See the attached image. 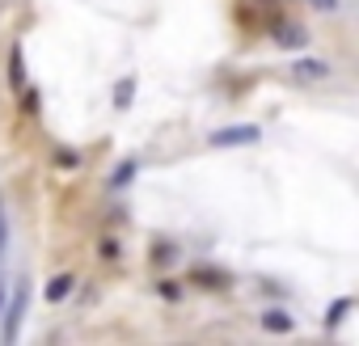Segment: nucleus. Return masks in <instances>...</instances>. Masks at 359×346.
<instances>
[{
	"label": "nucleus",
	"mask_w": 359,
	"mask_h": 346,
	"mask_svg": "<svg viewBox=\"0 0 359 346\" xmlns=\"http://www.w3.org/2000/svg\"><path fill=\"white\" fill-rule=\"evenodd\" d=\"M68 291H72V275H55V279L47 283V300H51V304H60Z\"/></svg>",
	"instance_id": "4"
},
{
	"label": "nucleus",
	"mask_w": 359,
	"mask_h": 346,
	"mask_svg": "<svg viewBox=\"0 0 359 346\" xmlns=\"http://www.w3.org/2000/svg\"><path fill=\"white\" fill-rule=\"evenodd\" d=\"M292 76H300V81H325V76H330V64H321V60H300V64H292Z\"/></svg>",
	"instance_id": "3"
},
{
	"label": "nucleus",
	"mask_w": 359,
	"mask_h": 346,
	"mask_svg": "<svg viewBox=\"0 0 359 346\" xmlns=\"http://www.w3.org/2000/svg\"><path fill=\"white\" fill-rule=\"evenodd\" d=\"M18 312H26V283H22V291H18V300H13V312H9V325H5V342L18 338Z\"/></svg>",
	"instance_id": "5"
},
{
	"label": "nucleus",
	"mask_w": 359,
	"mask_h": 346,
	"mask_svg": "<svg viewBox=\"0 0 359 346\" xmlns=\"http://www.w3.org/2000/svg\"><path fill=\"white\" fill-rule=\"evenodd\" d=\"M9 72H13V85L26 81V76H22V55H18V51H13V60H9Z\"/></svg>",
	"instance_id": "8"
},
{
	"label": "nucleus",
	"mask_w": 359,
	"mask_h": 346,
	"mask_svg": "<svg viewBox=\"0 0 359 346\" xmlns=\"http://www.w3.org/2000/svg\"><path fill=\"white\" fill-rule=\"evenodd\" d=\"M262 329H266V333H292V329H296V321H292V312L271 308V312H262Z\"/></svg>",
	"instance_id": "2"
},
{
	"label": "nucleus",
	"mask_w": 359,
	"mask_h": 346,
	"mask_svg": "<svg viewBox=\"0 0 359 346\" xmlns=\"http://www.w3.org/2000/svg\"><path fill=\"white\" fill-rule=\"evenodd\" d=\"M275 39H279V47H304V30L300 26H279Z\"/></svg>",
	"instance_id": "6"
},
{
	"label": "nucleus",
	"mask_w": 359,
	"mask_h": 346,
	"mask_svg": "<svg viewBox=\"0 0 359 346\" xmlns=\"http://www.w3.org/2000/svg\"><path fill=\"white\" fill-rule=\"evenodd\" d=\"M131 173H135V160L118 165V169H114V186H127V182H131Z\"/></svg>",
	"instance_id": "7"
},
{
	"label": "nucleus",
	"mask_w": 359,
	"mask_h": 346,
	"mask_svg": "<svg viewBox=\"0 0 359 346\" xmlns=\"http://www.w3.org/2000/svg\"><path fill=\"white\" fill-rule=\"evenodd\" d=\"M346 308H351V300H338V304H334V308H330V321H338V317H342V312H346Z\"/></svg>",
	"instance_id": "9"
},
{
	"label": "nucleus",
	"mask_w": 359,
	"mask_h": 346,
	"mask_svg": "<svg viewBox=\"0 0 359 346\" xmlns=\"http://www.w3.org/2000/svg\"><path fill=\"white\" fill-rule=\"evenodd\" d=\"M313 5H317V9H325V13H330V9H338V0H313Z\"/></svg>",
	"instance_id": "11"
},
{
	"label": "nucleus",
	"mask_w": 359,
	"mask_h": 346,
	"mask_svg": "<svg viewBox=\"0 0 359 346\" xmlns=\"http://www.w3.org/2000/svg\"><path fill=\"white\" fill-rule=\"evenodd\" d=\"M5 241H9V224H5V212H0V254H5Z\"/></svg>",
	"instance_id": "10"
},
{
	"label": "nucleus",
	"mask_w": 359,
	"mask_h": 346,
	"mask_svg": "<svg viewBox=\"0 0 359 346\" xmlns=\"http://www.w3.org/2000/svg\"><path fill=\"white\" fill-rule=\"evenodd\" d=\"M0 300H5V291H0Z\"/></svg>",
	"instance_id": "12"
},
{
	"label": "nucleus",
	"mask_w": 359,
	"mask_h": 346,
	"mask_svg": "<svg viewBox=\"0 0 359 346\" xmlns=\"http://www.w3.org/2000/svg\"><path fill=\"white\" fill-rule=\"evenodd\" d=\"M216 148H241V144H258V127L254 123H237V127H220L212 135Z\"/></svg>",
	"instance_id": "1"
}]
</instances>
